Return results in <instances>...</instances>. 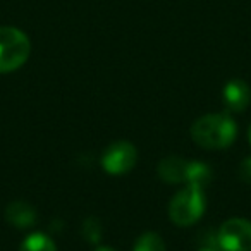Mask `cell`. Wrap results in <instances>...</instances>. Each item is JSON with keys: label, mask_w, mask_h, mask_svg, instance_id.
<instances>
[{"label": "cell", "mask_w": 251, "mask_h": 251, "mask_svg": "<svg viewBox=\"0 0 251 251\" xmlns=\"http://www.w3.org/2000/svg\"><path fill=\"white\" fill-rule=\"evenodd\" d=\"M236 133H237L236 122L227 114L203 115L191 127L193 140L200 147L212 148V150L229 147L234 141V138H236Z\"/></svg>", "instance_id": "obj_1"}, {"label": "cell", "mask_w": 251, "mask_h": 251, "mask_svg": "<svg viewBox=\"0 0 251 251\" xmlns=\"http://www.w3.org/2000/svg\"><path fill=\"white\" fill-rule=\"evenodd\" d=\"M31 43L18 28L0 26V73H11L28 60Z\"/></svg>", "instance_id": "obj_2"}, {"label": "cell", "mask_w": 251, "mask_h": 251, "mask_svg": "<svg viewBox=\"0 0 251 251\" xmlns=\"http://www.w3.org/2000/svg\"><path fill=\"white\" fill-rule=\"evenodd\" d=\"M203 210H205L203 189L188 186L174 196L169 206V215L174 224L186 227L195 224L203 215Z\"/></svg>", "instance_id": "obj_3"}, {"label": "cell", "mask_w": 251, "mask_h": 251, "mask_svg": "<svg viewBox=\"0 0 251 251\" xmlns=\"http://www.w3.org/2000/svg\"><path fill=\"white\" fill-rule=\"evenodd\" d=\"M217 239L224 251H251V222L244 219L227 220Z\"/></svg>", "instance_id": "obj_4"}, {"label": "cell", "mask_w": 251, "mask_h": 251, "mask_svg": "<svg viewBox=\"0 0 251 251\" xmlns=\"http://www.w3.org/2000/svg\"><path fill=\"white\" fill-rule=\"evenodd\" d=\"M136 148L129 141H117V143H112L105 150L103 157H101V165H103V169L108 174L121 176L129 172L136 165Z\"/></svg>", "instance_id": "obj_5"}, {"label": "cell", "mask_w": 251, "mask_h": 251, "mask_svg": "<svg viewBox=\"0 0 251 251\" xmlns=\"http://www.w3.org/2000/svg\"><path fill=\"white\" fill-rule=\"evenodd\" d=\"M251 98V91L244 81L232 79L226 84L224 88V100H226L227 107L234 112H241L248 107Z\"/></svg>", "instance_id": "obj_6"}, {"label": "cell", "mask_w": 251, "mask_h": 251, "mask_svg": "<svg viewBox=\"0 0 251 251\" xmlns=\"http://www.w3.org/2000/svg\"><path fill=\"white\" fill-rule=\"evenodd\" d=\"M188 171H189V162L179 157H169L164 158L158 165V174L165 182L171 184H177V182L188 181Z\"/></svg>", "instance_id": "obj_7"}, {"label": "cell", "mask_w": 251, "mask_h": 251, "mask_svg": "<svg viewBox=\"0 0 251 251\" xmlns=\"http://www.w3.org/2000/svg\"><path fill=\"white\" fill-rule=\"evenodd\" d=\"M5 220L11 226L18 229H26V227L35 226L36 222V212L31 205L25 201H14L5 210Z\"/></svg>", "instance_id": "obj_8"}, {"label": "cell", "mask_w": 251, "mask_h": 251, "mask_svg": "<svg viewBox=\"0 0 251 251\" xmlns=\"http://www.w3.org/2000/svg\"><path fill=\"white\" fill-rule=\"evenodd\" d=\"M212 179V172L210 167L201 162H189V171H188V186H195V188L203 189Z\"/></svg>", "instance_id": "obj_9"}, {"label": "cell", "mask_w": 251, "mask_h": 251, "mask_svg": "<svg viewBox=\"0 0 251 251\" xmlns=\"http://www.w3.org/2000/svg\"><path fill=\"white\" fill-rule=\"evenodd\" d=\"M21 251H57L53 241L45 234H31L21 244Z\"/></svg>", "instance_id": "obj_10"}, {"label": "cell", "mask_w": 251, "mask_h": 251, "mask_svg": "<svg viewBox=\"0 0 251 251\" xmlns=\"http://www.w3.org/2000/svg\"><path fill=\"white\" fill-rule=\"evenodd\" d=\"M134 251H165V244L158 234L147 232L136 241Z\"/></svg>", "instance_id": "obj_11"}, {"label": "cell", "mask_w": 251, "mask_h": 251, "mask_svg": "<svg viewBox=\"0 0 251 251\" xmlns=\"http://www.w3.org/2000/svg\"><path fill=\"white\" fill-rule=\"evenodd\" d=\"M83 234L90 243H97L101 237V227L97 219H88L83 226Z\"/></svg>", "instance_id": "obj_12"}, {"label": "cell", "mask_w": 251, "mask_h": 251, "mask_svg": "<svg viewBox=\"0 0 251 251\" xmlns=\"http://www.w3.org/2000/svg\"><path fill=\"white\" fill-rule=\"evenodd\" d=\"M239 176L244 182L251 184V157L243 160V164H241V167H239Z\"/></svg>", "instance_id": "obj_13"}, {"label": "cell", "mask_w": 251, "mask_h": 251, "mask_svg": "<svg viewBox=\"0 0 251 251\" xmlns=\"http://www.w3.org/2000/svg\"><path fill=\"white\" fill-rule=\"evenodd\" d=\"M97 251H114V250H110V248H98Z\"/></svg>", "instance_id": "obj_14"}, {"label": "cell", "mask_w": 251, "mask_h": 251, "mask_svg": "<svg viewBox=\"0 0 251 251\" xmlns=\"http://www.w3.org/2000/svg\"><path fill=\"white\" fill-rule=\"evenodd\" d=\"M200 251H215L213 248H203V250H200Z\"/></svg>", "instance_id": "obj_15"}, {"label": "cell", "mask_w": 251, "mask_h": 251, "mask_svg": "<svg viewBox=\"0 0 251 251\" xmlns=\"http://www.w3.org/2000/svg\"><path fill=\"white\" fill-rule=\"evenodd\" d=\"M248 136H250V141H251V126H250V133H248Z\"/></svg>", "instance_id": "obj_16"}]
</instances>
